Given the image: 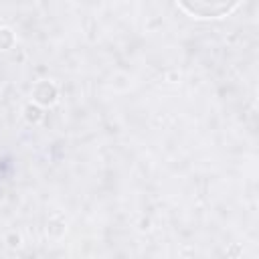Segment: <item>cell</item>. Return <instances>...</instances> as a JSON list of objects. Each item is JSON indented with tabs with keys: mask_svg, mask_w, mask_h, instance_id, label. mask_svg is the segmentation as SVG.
Here are the masks:
<instances>
[{
	"mask_svg": "<svg viewBox=\"0 0 259 259\" xmlns=\"http://www.w3.org/2000/svg\"><path fill=\"white\" fill-rule=\"evenodd\" d=\"M178 6L194 16L200 18H217V16H225L229 12H233L239 2H204V0H196V2H178Z\"/></svg>",
	"mask_w": 259,
	"mask_h": 259,
	"instance_id": "6da1fadb",
	"label": "cell"
}]
</instances>
